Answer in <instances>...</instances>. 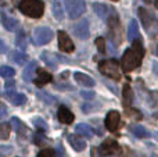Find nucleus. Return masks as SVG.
I'll return each instance as SVG.
<instances>
[{"label": "nucleus", "instance_id": "f257e3e1", "mask_svg": "<svg viewBox=\"0 0 158 157\" xmlns=\"http://www.w3.org/2000/svg\"><path fill=\"white\" fill-rule=\"evenodd\" d=\"M143 57H144V47L139 38H136L132 42V47L128 49L122 56V68L125 72H131L135 68L142 64Z\"/></svg>", "mask_w": 158, "mask_h": 157}, {"label": "nucleus", "instance_id": "f03ea898", "mask_svg": "<svg viewBox=\"0 0 158 157\" xmlns=\"http://www.w3.org/2000/svg\"><path fill=\"white\" fill-rule=\"evenodd\" d=\"M18 8L22 14L31 18H40L44 13V4L42 0H21Z\"/></svg>", "mask_w": 158, "mask_h": 157}, {"label": "nucleus", "instance_id": "7ed1b4c3", "mask_svg": "<svg viewBox=\"0 0 158 157\" xmlns=\"http://www.w3.org/2000/svg\"><path fill=\"white\" fill-rule=\"evenodd\" d=\"M107 25H108V38L115 46L122 43L123 40V32H122V25L119 22V18H118L117 14H112L111 17H108V21H107Z\"/></svg>", "mask_w": 158, "mask_h": 157}, {"label": "nucleus", "instance_id": "20e7f679", "mask_svg": "<svg viewBox=\"0 0 158 157\" xmlns=\"http://www.w3.org/2000/svg\"><path fill=\"white\" fill-rule=\"evenodd\" d=\"M98 70L101 74H104L106 77L111 78L114 81H119L121 79V71H119V66L118 61L111 58V60H104L98 64Z\"/></svg>", "mask_w": 158, "mask_h": 157}, {"label": "nucleus", "instance_id": "39448f33", "mask_svg": "<svg viewBox=\"0 0 158 157\" xmlns=\"http://www.w3.org/2000/svg\"><path fill=\"white\" fill-rule=\"evenodd\" d=\"M64 2H65L67 13H68L71 19L79 18L86 11V3H85V0H64Z\"/></svg>", "mask_w": 158, "mask_h": 157}, {"label": "nucleus", "instance_id": "423d86ee", "mask_svg": "<svg viewBox=\"0 0 158 157\" xmlns=\"http://www.w3.org/2000/svg\"><path fill=\"white\" fill-rule=\"evenodd\" d=\"M53 36H54L53 31L47 27H38L33 31V42H35V45H39V46L49 43L53 39Z\"/></svg>", "mask_w": 158, "mask_h": 157}, {"label": "nucleus", "instance_id": "0eeeda50", "mask_svg": "<svg viewBox=\"0 0 158 157\" xmlns=\"http://www.w3.org/2000/svg\"><path fill=\"white\" fill-rule=\"evenodd\" d=\"M98 152L104 156H114V155H119L121 153V146L118 145V142H115L114 139H107L101 143L100 150Z\"/></svg>", "mask_w": 158, "mask_h": 157}, {"label": "nucleus", "instance_id": "6e6552de", "mask_svg": "<svg viewBox=\"0 0 158 157\" xmlns=\"http://www.w3.org/2000/svg\"><path fill=\"white\" fill-rule=\"evenodd\" d=\"M57 35H58V47H60L61 52H64V53L74 52V49H75L74 42L71 40L68 33L64 32V31H58Z\"/></svg>", "mask_w": 158, "mask_h": 157}, {"label": "nucleus", "instance_id": "1a4fd4ad", "mask_svg": "<svg viewBox=\"0 0 158 157\" xmlns=\"http://www.w3.org/2000/svg\"><path fill=\"white\" fill-rule=\"evenodd\" d=\"M121 124V116L117 110H111L108 111L106 117V128L110 131V132H115V131L119 128Z\"/></svg>", "mask_w": 158, "mask_h": 157}, {"label": "nucleus", "instance_id": "9d476101", "mask_svg": "<svg viewBox=\"0 0 158 157\" xmlns=\"http://www.w3.org/2000/svg\"><path fill=\"white\" fill-rule=\"evenodd\" d=\"M74 33L78 36L79 39H87L90 36V31H89V21L86 18H83L82 21H79L77 25L74 27Z\"/></svg>", "mask_w": 158, "mask_h": 157}, {"label": "nucleus", "instance_id": "9b49d317", "mask_svg": "<svg viewBox=\"0 0 158 157\" xmlns=\"http://www.w3.org/2000/svg\"><path fill=\"white\" fill-rule=\"evenodd\" d=\"M57 117H58V120H60L61 124H65V125L72 124L74 120H75V116L72 114V111L69 110L68 107H65V106H61V107L58 108Z\"/></svg>", "mask_w": 158, "mask_h": 157}, {"label": "nucleus", "instance_id": "f8f14e48", "mask_svg": "<svg viewBox=\"0 0 158 157\" xmlns=\"http://www.w3.org/2000/svg\"><path fill=\"white\" fill-rule=\"evenodd\" d=\"M6 97L10 99V102L13 103L14 106H24L25 103H27V96H25L24 93H15L13 89H10V91L7 89Z\"/></svg>", "mask_w": 158, "mask_h": 157}, {"label": "nucleus", "instance_id": "ddd939ff", "mask_svg": "<svg viewBox=\"0 0 158 157\" xmlns=\"http://www.w3.org/2000/svg\"><path fill=\"white\" fill-rule=\"evenodd\" d=\"M139 17H140V21H142L144 29L148 31V28H150L151 25L154 24V15H153V13L147 11L146 8H143V7H140L139 8Z\"/></svg>", "mask_w": 158, "mask_h": 157}, {"label": "nucleus", "instance_id": "4468645a", "mask_svg": "<svg viewBox=\"0 0 158 157\" xmlns=\"http://www.w3.org/2000/svg\"><path fill=\"white\" fill-rule=\"evenodd\" d=\"M40 58L43 60V63L46 64L49 68L56 70L58 67V57L52 52H43L40 54Z\"/></svg>", "mask_w": 158, "mask_h": 157}, {"label": "nucleus", "instance_id": "2eb2a0df", "mask_svg": "<svg viewBox=\"0 0 158 157\" xmlns=\"http://www.w3.org/2000/svg\"><path fill=\"white\" fill-rule=\"evenodd\" d=\"M68 142L72 146V149L77 150V152H82V150H85V147H86V142H85L83 138L79 136L78 134L77 135H68Z\"/></svg>", "mask_w": 158, "mask_h": 157}, {"label": "nucleus", "instance_id": "dca6fc26", "mask_svg": "<svg viewBox=\"0 0 158 157\" xmlns=\"http://www.w3.org/2000/svg\"><path fill=\"white\" fill-rule=\"evenodd\" d=\"M2 24H3V27H4L7 31H10V32L17 31V29H18V27H19L18 21H17L15 18L8 17L7 14H4V13H2Z\"/></svg>", "mask_w": 158, "mask_h": 157}, {"label": "nucleus", "instance_id": "f3484780", "mask_svg": "<svg viewBox=\"0 0 158 157\" xmlns=\"http://www.w3.org/2000/svg\"><path fill=\"white\" fill-rule=\"evenodd\" d=\"M75 81L82 86H86V88H93L94 86V79L92 77H89L87 74H83V72H75L74 74Z\"/></svg>", "mask_w": 158, "mask_h": 157}, {"label": "nucleus", "instance_id": "a211bd4d", "mask_svg": "<svg viewBox=\"0 0 158 157\" xmlns=\"http://www.w3.org/2000/svg\"><path fill=\"white\" fill-rule=\"evenodd\" d=\"M52 79H53L52 74L38 68V75H36V78H33V82H35L38 86H43V85H46V83L52 82Z\"/></svg>", "mask_w": 158, "mask_h": 157}, {"label": "nucleus", "instance_id": "6ab92c4d", "mask_svg": "<svg viewBox=\"0 0 158 157\" xmlns=\"http://www.w3.org/2000/svg\"><path fill=\"white\" fill-rule=\"evenodd\" d=\"M38 71V63L36 61H31L27 67H25L24 72H22V78H24L25 82H31L33 79V75Z\"/></svg>", "mask_w": 158, "mask_h": 157}, {"label": "nucleus", "instance_id": "aec40b11", "mask_svg": "<svg viewBox=\"0 0 158 157\" xmlns=\"http://www.w3.org/2000/svg\"><path fill=\"white\" fill-rule=\"evenodd\" d=\"M136 38H139V25L136 19H132L128 25V32H126V39L129 42H133Z\"/></svg>", "mask_w": 158, "mask_h": 157}, {"label": "nucleus", "instance_id": "412c9836", "mask_svg": "<svg viewBox=\"0 0 158 157\" xmlns=\"http://www.w3.org/2000/svg\"><path fill=\"white\" fill-rule=\"evenodd\" d=\"M122 97H123V106L125 107H129L133 103V91H132V88L128 83H125L122 88Z\"/></svg>", "mask_w": 158, "mask_h": 157}, {"label": "nucleus", "instance_id": "4be33fe9", "mask_svg": "<svg viewBox=\"0 0 158 157\" xmlns=\"http://www.w3.org/2000/svg\"><path fill=\"white\" fill-rule=\"evenodd\" d=\"M75 132H77L78 135H82L83 138H87V139L93 138V135H94L93 129L87 124H78L77 127H75Z\"/></svg>", "mask_w": 158, "mask_h": 157}, {"label": "nucleus", "instance_id": "5701e85b", "mask_svg": "<svg viewBox=\"0 0 158 157\" xmlns=\"http://www.w3.org/2000/svg\"><path fill=\"white\" fill-rule=\"evenodd\" d=\"M93 10H94V13L97 14L100 18H108L110 15V7L106 4H101V3H94L93 4Z\"/></svg>", "mask_w": 158, "mask_h": 157}, {"label": "nucleus", "instance_id": "b1692460", "mask_svg": "<svg viewBox=\"0 0 158 157\" xmlns=\"http://www.w3.org/2000/svg\"><path fill=\"white\" fill-rule=\"evenodd\" d=\"M129 129H131V132L133 134L136 138H147V136H148L147 129H146L143 125H140V124L131 125V127H129Z\"/></svg>", "mask_w": 158, "mask_h": 157}, {"label": "nucleus", "instance_id": "393cba45", "mask_svg": "<svg viewBox=\"0 0 158 157\" xmlns=\"http://www.w3.org/2000/svg\"><path fill=\"white\" fill-rule=\"evenodd\" d=\"M11 127H14V129L17 131V134H18L19 136H25V134H27V127H25L24 122L19 118L13 117V118H11Z\"/></svg>", "mask_w": 158, "mask_h": 157}, {"label": "nucleus", "instance_id": "a878e982", "mask_svg": "<svg viewBox=\"0 0 158 157\" xmlns=\"http://www.w3.org/2000/svg\"><path fill=\"white\" fill-rule=\"evenodd\" d=\"M52 8H53V15H54V18L61 21V19L64 18V10H63V6H61L60 0H54Z\"/></svg>", "mask_w": 158, "mask_h": 157}, {"label": "nucleus", "instance_id": "bb28decb", "mask_svg": "<svg viewBox=\"0 0 158 157\" xmlns=\"http://www.w3.org/2000/svg\"><path fill=\"white\" fill-rule=\"evenodd\" d=\"M11 132V124L10 122H0V139L6 141L10 138Z\"/></svg>", "mask_w": 158, "mask_h": 157}, {"label": "nucleus", "instance_id": "cd10ccee", "mask_svg": "<svg viewBox=\"0 0 158 157\" xmlns=\"http://www.w3.org/2000/svg\"><path fill=\"white\" fill-rule=\"evenodd\" d=\"M10 56L17 64H19V66L25 64L27 63V60H28V56L25 54V53H22V52H11Z\"/></svg>", "mask_w": 158, "mask_h": 157}, {"label": "nucleus", "instance_id": "c85d7f7f", "mask_svg": "<svg viewBox=\"0 0 158 157\" xmlns=\"http://www.w3.org/2000/svg\"><path fill=\"white\" fill-rule=\"evenodd\" d=\"M14 75H15L14 68H11V67H8V66L0 67V77H3V78H13Z\"/></svg>", "mask_w": 158, "mask_h": 157}, {"label": "nucleus", "instance_id": "c756f323", "mask_svg": "<svg viewBox=\"0 0 158 157\" xmlns=\"http://www.w3.org/2000/svg\"><path fill=\"white\" fill-rule=\"evenodd\" d=\"M38 97H40L42 100H43L46 104H54L56 103V97H53L52 95H49L47 92H38Z\"/></svg>", "mask_w": 158, "mask_h": 157}, {"label": "nucleus", "instance_id": "7c9ffc66", "mask_svg": "<svg viewBox=\"0 0 158 157\" xmlns=\"http://www.w3.org/2000/svg\"><path fill=\"white\" fill-rule=\"evenodd\" d=\"M32 124H35V127L38 128V129H40V131H47V124H46V121H44L43 118H40V117H35V118H32Z\"/></svg>", "mask_w": 158, "mask_h": 157}, {"label": "nucleus", "instance_id": "2f4dec72", "mask_svg": "<svg viewBox=\"0 0 158 157\" xmlns=\"http://www.w3.org/2000/svg\"><path fill=\"white\" fill-rule=\"evenodd\" d=\"M14 152V147L10 145H2L0 146V157H8Z\"/></svg>", "mask_w": 158, "mask_h": 157}, {"label": "nucleus", "instance_id": "473e14b6", "mask_svg": "<svg viewBox=\"0 0 158 157\" xmlns=\"http://www.w3.org/2000/svg\"><path fill=\"white\" fill-rule=\"evenodd\" d=\"M17 46H19L21 49H25V47H27V40H25V33L22 32V31L18 33V36H17Z\"/></svg>", "mask_w": 158, "mask_h": 157}, {"label": "nucleus", "instance_id": "72a5a7b5", "mask_svg": "<svg viewBox=\"0 0 158 157\" xmlns=\"http://www.w3.org/2000/svg\"><path fill=\"white\" fill-rule=\"evenodd\" d=\"M94 43H96V46H97L98 52L104 53V50H106V43H104V38H96Z\"/></svg>", "mask_w": 158, "mask_h": 157}, {"label": "nucleus", "instance_id": "f704fd0d", "mask_svg": "<svg viewBox=\"0 0 158 157\" xmlns=\"http://www.w3.org/2000/svg\"><path fill=\"white\" fill-rule=\"evenodd\" d=\"M126 114H128L129 117H132V118H136V120L142 118V114H140L139 111L137 110H131L129 107H126Z\"/></svg>", "mask_w": 158, "mask_h": 157}, {"label": "nucleus", "instance_id": "c9c22d12", "mask_svg": "<svg viewBox=\"0 0 158 157\" xmlns=\"http://www.w3.org/2000/svg\"><path fill=\"white\" fill-rule=\"evenodd\" d=\"M38 157H54V150L53 149H43L42 152H39Z\"/></svg>", "mask_w": 158, "mask_h": 157}, {"label": "nucleus", "instance_id": "e433bc0d", "mask_svg": "<svg viewBox=\"0 0 158 157\" xmlns=\"http://www.w3.org/2000/svg\"><path fill=\"white\" fill-rule=\"evenodd\" d=\"M54 157H65V152H64V147L61 143L57 145V149L54 152Z\"/></svg>", "mask_w": 158, "mask_h": 157}, {"label": "nucleus", "instance_id": "4c0bfd02", "mask_svg": "<svg viewBox=\"0 0 158 157\" xmlns=\"http://www.w3.org/2000/svg\"><path fill=\"white\" fill-rule=\"evenodd\" d=\"M44 141H46V139H44V135H43V134H36L35 138H33V142H35L36 145H39V146H40V145H43Z\"/></svg>", "mask_w": 158, "mask_h": 157}, {"label": "nucleus", "instance_id": "58836bf2", "mask_svg": "<svg viewBox=\"0 0 158 157\" xmlns=\"http://www.w3.org/2000/svg\"><path fill=\"white\" fill-rule=\"evenodd\" d=\"M81 95H82V97H85V99H87V100H90V99H93L94 97V92L93 91H82L81 92Z\"/></svg>", "mask_w": 158, "mask_h": 157}, {"label": "nucleus", "instance_id": "ea45409f", "mask_svg": "<svg viewBox=\"0 0 158 157\" xmlns=\"http://www.w3.org/2000/svg\"><path fill=\"white\" fill-rule=\"evenodd\" d=\"M4 117H7V107L3 103H0V120H3Z\"/></svg>", "mask_w": 158, "mask_h": 157}, {"label": "nucleus", "instance_id": "a19ab883", "mask_svg": "<svg viewBox=\"0 0 158 157\" xmlns=\"http://www.w3.org/2000/svg\"><path fill=\"white\" fill-rule=\"evenodd\" d=\"M6 52H7V46H6V43L3 40H0V54L6 53Z\"/></svg>", "mask_w": 158, "mask_h": 157}, {"label": "nucleus", "instance_id": "79ce46f5", "mask_svg": "<svg viewBox=\"0 0 158 157\" xmlns=\"http://www.w3.org/2000/svg\"><path fill=\"white\" fill-rule=\"evenodd\" d=\"M13 86H14V81L13 79H10V81H7V82H6V89L13 88Z\"/></svg>", "mask_w": 158, "mask_h": 157}, {"label": "nucleus", "instance_id": "37998d69", "mask_svg": "<svg viewBox=\"0 0 158 157\" xmlns=\"http://www.w3.org/2000/svg\"><path fill=\"white\" fill-rule=\"evenodd\" d=\"M154 117H156V118H158V111H157V113H154Z\"/></svg>", "mask_w": 158, "mask_h": 157}, {"label": "nucleus", "instance_id": "c03bdc74", "mask_svg": "<svg viewBox=\"0 0 158 157\" xmlns=\"http://www.w3.org/2000/svg\"><path fill=\"white\" fill-rule=\"evenodd\" d=\"M156 7L158 8V0H156Z\"/></svg>", "mask_w": 158, "mask_h": 157}, {"label": "nucleus", "instance_id": "a18cd8bd", "mask_svg": "<svg viewBox=\"0 0 158 157\" xmlns=\"http://www.w3.org/2000/svg\"><path fill=\"white\" fill-rule=\"evenodd\" d=\"M156 53H157V54H158V45H157V49H156Z\"/></svg>", "mask_w": 158, "mask_h": 157}, {"label": "nucleus", "instance_id": "49530a36", "mask_svg": "<svg viewBox=\"0 0 158 157\" xmlns=\"http://www.w3.org/2000/svg\"><path fill=\"white\" fill-rule=\"evenodd\" d=\"M13 2H21V0H13Z\"/></svg>", "mask_w": 158, "mask_h": 157}, {"label": "nucleus", "instance_id": "de8ad7c7", "mask_svg": "<svg viewBox=\"0 0 158 157\" xmlns=\"http://www.w3.org/2000/svg\"><path fill=\"white\" fill-rule=\"evenodd\" d=\"M112 2H118V0H112Z\"/></svg>", "mask_w": 158, "mask_h": 157}, {"label": "nucleus", "instance_id": "09e8293b", "mask_svg": "<svg viewBox=\"0 0 158 157\" xmlns=\"http://www.w3.org/2000/svg\"><path fill=\"white\" fill-rule=\"evenodd\" d=\"M146 2H147V3H148V0H146Z\"/></svg>", "mask_w": 158, "mask_h": 157}]
</instances>
